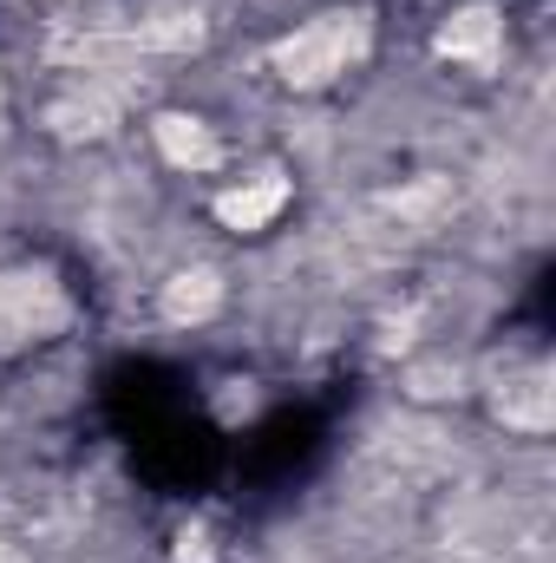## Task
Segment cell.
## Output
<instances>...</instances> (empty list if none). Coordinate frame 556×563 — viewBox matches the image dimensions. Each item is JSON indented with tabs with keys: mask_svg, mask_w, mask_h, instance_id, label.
<instances>
[{
	"mask_svg": "<svg viewBox=\"0 0 556 563\" xmlns=\"http://www.w3.org/2000/svg\"><path fill=\"white\" fill-rule=\"evenodd\" d=\"M360 53H367V13H314L308 26H294L276 53H269V66H276L281 86L321 92V86H334Z\"/></svg>",
	"mask_w": 556,
	"mask_h": 563,
	"instance_id": "1",
	"label": "cell"
},
{
	"mask_svg": "<svg viewBox=\"0 0 556 563\" xmlns=\"http://www.w3.org/2000/svg\"><path fill=\"white\" fill-rule=\"evenodd\" d=\"M288 177L281 170H263V177H243V184H230L223 197H216V223L223 230H236V236H256V230H269L281 210H288Z\"/></svg>",
	"mask_w": 556,
	"mask_h": 563,
	"instance_id": "2",
	"label": "cell"
},
{
	"mask_svg": "<svg viewBox=\"0 0 556 563\" xmlns=\"http://www.w3.org/2000/svg\"><path fill=\"white\" fill-rule=\"evenodd\" d=\"M498 40H504L498 7H458V13L438 26V53L458 59V66H491V59H498Z\"/></svg>",
	"mask_w": 556,
	"mask_h": 563,
	"instance_id": "3",
	"label": "cell"
},
{
	"mask_svg": "<svg viewBox=\"0 0 556 563\" xmlns=\"http://www.w3.org/2000/svg\"><path fill=\"white\" fill-rule=\"evenodd\" d=\"M157 151L177 164V170H216L223 164V144L203 119H184V112H164L157 119Z\"/></svg>",
	"mask_w": 556,
	"mask_h": 563,
	"instance_id": "4",
	"label": "cell"
},
{
	"mask_svg": "<svg viewBox=\"0 0 556 563\" xmlns=\"http://www.w3.org/2000/svg\"><path fill=\"white\" fill-rule=\"evenodd\" d=\"M203 40H210V20L197 7H164V13L138 20V33H132L138 53H197Z\"/></svg>",
	"mask_w": 556,
	"mask_h": 563,
	"instance_id": "5",
	"label": "cell"
},
{
	"mask_svg": "<svg viewBox=\"0 0 556 563\" xmlns=\"http://www.w3.org/2000/svg\"><path fill=\"white\" fill-rule=\"evenodd\" d=\"M223 308V276L216 269H177L164 282V321H210Z\"/></svg>",
	"mask_w": 556,
	"mask_h": 563,
	"instance_id": "6",
	"label": "cell"
},
{
	"mask_svg": "<svg viewBox=\"0 0 556 563\" xmlns=\"http://www.w3.org/2000/svg\"><path fill=\"white\" fill-rule=\"evenodd\" d=\"M112 99H99V92H79V99H59V106H46V132L53 139H105L112 132Z\"/></svg>",
	"mask_w": 556,
	"mask_h": 563,
	"instance_id": "7",
	"label": "cell"
},
{
	"mask_svg": "<svg viewBox=\"0 0 556 563\" xmlns=\"http://www.w3.org/2000/svg\"><path fill=\"white\" fill-rule=\"evenodd\" d=\"M0 563H13V558H7V551H0Z\"/></svg>",
	"mask_w": 556,
	"mask_h": 563,
	"instance_id": "8",
	"label": "cell"
}]
</instances>
